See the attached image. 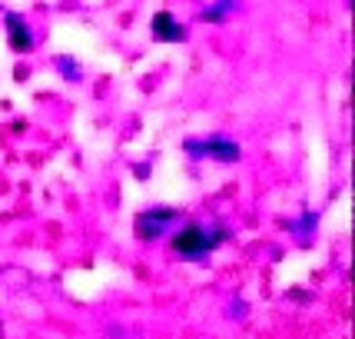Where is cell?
<instances>
[{"mask_svg":"<svg viewBox=\"0 0 355 339\" xmlns=\"http://www.w3.org/2000/svg\"><path fill=\"white\" fill-rule=\"evenodd\" d=\"M180 220V210L176 206H153V210H143L137 216V236L139 240H146V243H153L159 240L163 233H170V226Z\"/></svg>","mask_w":355,"mask_h":339,"instance_id":"3957f363","label":"cell"},{"mask_svg":"<svg viewBox=\"0 0 355 339\" xmlns=\"http://www.w3.org/2000/svg\"><path fill=\"white\" fill-rule=\"evenodd\" d=\"M236 7H239V0H216L213 7H206V10H202V20H206V24H223Z\"/></svg>","mask_w":355,"mask_h":339,"instance_id":"8992f818","label":"cell"},{"mask_svg":"<svg viewBox=\"0 0 355 339\" xmlns=\"http://www.w3.org/2000/svg\"><path fill=\"white\" fill-rule=\"evenodd\" d=\"M57 67H60V70H77L73 60H63V57H57ZM70 80H80V74H70Z\"/></svg>","mask_w":355,"mask_h":339,"instance_id":"52a82bcc","label":"cell"},{"mask_svg":"<svg viewBox=\"0 0 355 339\" xmlns=\"http://www.w3.org/2000/svg\"><path fill=\"white\" fill-rule=\"evenodd\" d=\"M150 33H153V40H159V44H183L186 37H189L183 20L176 14H170V10H156L153 20H150Z\"/></svg>","mask_w":355,"mask_h":339,"instance_id":"277c9868","label":"cell"},{"mask_svg":"<svg viewBox=\"0 0 355 339\" xmlns=\"http://www.w3.org/2000/svg\"><path fill=\"white\" fill-rule=\"evenodd\" d=\"M186 150L193 156H206V160H216V163H239L243 150L239 143H232L226 137H202V140H186Z\"/></svg>","mask_w":355,"mask_h":339,"instance_id":"7a4b0ae2","label":"cell"},{"mask_svg":"<svg viewBox=\"0 0 355 339\" xmlns=\"http://www.w3.org/2000/svg\"><path fill=\"white\" fill-rule=\"evenodd\" d=\"M230 240L226 226H200V223H186L180 233H173V253H180L186 260H202L206 253Z\"/></svg>","mask_w":355,"mask_h":339,"instance_id":"6da1fadb","label":"cell"},{"mask_svg":"<svg viewBox=\"0 0 355 339\" xmlns=\"http://www.w3.org/2000/svg\"><path fill=\"white\" fill-rule=\"evenodd\" d=\"M0 339H3V336H0Z\"/></svg>","mask_w":355,"mask_h":339,"instance_id":"ba28073f","label":"cell"},{"mask_svg":"<svg viewBox=\"0 0 355 339\" xmlns=\"http://www.w3.org/2000/svg\"><path fill=\"white\" fill-rule=\"evenodd\" d=\"M3 27H7V44L17 53H31L33 50V31L27 27V20L20 14H7L3 17Z\"/></svg>","mask_w":355,"mask_h":339,"instance_id":"5b68a950","label":"cell"}]
</instances>
